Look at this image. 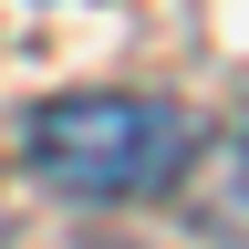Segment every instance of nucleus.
<instances>
[{
	"mask_svg": "<svg viewBox=\"0 0 249 249\" xmlns=\"http://www.w3.org/2000/svg\"><path fill=\"white\" fill-rule=\"evenodd\" d=\"M21 156L62 197H156L187 177L197 135L166 93H52L21 124Z\"/></svg>",
	"mask_w": 249,
	"mask_h": 249,
	"instance_id": "1",
	"label": "nucleus"
}]
</instances>
